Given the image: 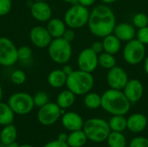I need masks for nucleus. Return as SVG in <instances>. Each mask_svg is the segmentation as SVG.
<instances>
[{
	"mask_svg": "<svg viewBox=\"0 0 148 147\" xmlns=\"http://www.w3.org/2000/svg\"><path fill=\"white\" fill-rule=\"evenodd\" d=\"M113 34L118 37L121 42H129L135 38L136 30L135 27L127 23H121L116 24Z\"/></svg>",
	"mask_w": 148,
	"mask_h": 147,
	"instance_id": "a211bd4d",
	"label": "nucleus"
},
{
	"mask_svg": "<svg viewBox=\"0 0 148 147\" xmlns=\"http://www.w3.org/2000/svg\"><path fill=\"white\" fill-rule=\"evenodd\" d=\"M18 146L19 145L16 142H14L12 144H9V145H4V144L0 143V147H18Z\"/></svg>",
	"mask_w": 148,
	"mask_h": 147,
	"instance_id": "79ce46f5",
	"label": "nucleus"
},
{
	"mask_svg": "<svg viewBox=\"0 0 148 147\" xmlns=\"http://www.w3.org/2000/svg\"><path fill=\"white\" fill-rule=\"evenodd\" d=\"M65 3H77V0H62Z\"/></svg>",
	"mask_w": 148,
	"mask_h": 147,
	"instance_id": "a18cd8bd",
	"label": "nucleus"
},
{
	"mask_svg": "<svg viewBox=\"0 0 148 147\" xmlns=\"http://www.w3.org/2000/svg\"><path fill=\"white\" fill-rule=\"evenodd\" d=\"M34 2H41V1H47V0H33Z\"/></svg>",
	"mask_w": 148,
	"mask_h": 147,
	"instance_id": "09e8293b",
	"label": "nucleus"
},
{
	"mask_svg": "<svg viewBox=\"0 0 148 147\" xmlns=\"http://www.w3.org/2000/svg\"><path fill=\"white\" fill-rule=\"evenodd\" d=\"M125 96L131 102V104L140 101L144 94V86L138 79L128 80L126 86L122 89Z\"/></svg>",
	"mask_w": 148,
	"mask_h": 147,
	"instance_id": "ddd939ff",
	"label": "nucleus"
},
{
	"mask_svg": "<svg viewBox=\"0 0 148 147\" xmlns=\"http://www.w3.org/2000/svg\"><path fill=\"white\" fill-rule=\"evenodd\" d=\"M77 65L80 70L93 73L98 67V55L91 49H82L77 57Z\"/></svg>",
	"mask_w": 148,
	"mask_h": 147,
	"instance_id": "9b49d317",
	"label": "nucleus"
},
{
	"mask_svg": "<svg viewBox=\"0 0 148 147\" xmlns=\"http://www.w3.org/2000/svg\"><path fill=\"white\" fill-rule=\"evenodd\" d=\"M87 141L88 138L82 129L70 132L69 134H68L66 142L69 147H82L86 145Z\"/></svg>",
	"mask_w": 148,
	"mask_h": 147,
	"instance_id": "5701e85b",
	"label": "nucleus"
},
{
	"mask_svg": "<svg viewBox=\"0 0 148 147\" xmlns=\"http://www.w3.org/2000/svg\"><path fill=\"white\" fill-rule=\"evenodd\" d=\"M30 13L33 18L39 22H48L52 16V10L46 1L34 2L30 7Z\"/></svg>",
	"mask_w": 148,
	"mask_h": 147,
	"instance_id": "2eb2a0df",
	"label": "nucleus"
},
{
	"mask_svg": "<svg viewBox=\"0 0 148 147\" xmlns=\"http://www.w3.org/2000/svg\"><path fill=\"white\" fill-rule=\"evenodd\" d=\"M17 56L18 60H21L23 62L28 61L32 56V50L28 46H21L17 49Z\"/></svg>",
	"mask_w": 148,
	"mask_h": 147,
	"instance_id": "473e14b6",
	"label": "nucleus"
},
{
	"mask_svg": "<svg viewBox=\"0 0 148 147\" xmlns=\"http://www.w3.org/2000/svg\"><path fill=\"white\" fill-rule=\"evenodd\" d=\"M62 112V109L56 103L48 102L46 105L39 107L37 120L42 126H52L61 118Z\"/></svg>",
	"mask_w": 148,
	"mask_h": 147,
	"instance_id": "1a4fd4ad",
	"label": "nucleus"
},
{
	"mask_svg": "<svg viewBox=\"0 0 148 147\" xmlns=\"http://www.w3.org/2000/svg\"><path fill=\"white\" fill-rule=\"evenodd\" d=\"M33 101L34 105L36 107H41L44 105H46L48 102H49V97L48 94L44 91H39L35 94L33 96Z\"/></svg>",
	"mask_w": 148,
	"mask_h": 147,
	"instance_id": "c756f323",
	"label": "nucleus"
},
{
	"mask_svg": "<svg viewBox=\"0 0 148 147\" xmlns=\"http://www.w3.org/2000/svg\"><path fill=\"white\" fill-rule=\"evenodd\" d=\"M43 147H69V145L67 144L66 141L64 140H62V139H55V140H52V141H49L48 143H46Z\"/></svg>",
	"mask_w": 148,
	"mask_h": 147,
	"instance_id": "e433bc0d",
	"label": "nucleus"
},
{
	"mask_svg": "<svg viewBox=\"0 0 148 147\" xmlns=\"http://www.w3.org/2000/svg\"><path fill=\"white\" fill-rule=\"evenodd\" d=\"M82 130L88 140L101 143L107 140L111 130L108 121L101 118H91L84 121Z\"/></svg>",
	"mask_w": 148,
	"mask_h": 147,
	"instance_id": "20e7f679",
	"label": "nucleus"
},
{
	"mask_svg": "<svg viewBox=\"0 0 148 147\" xmlns=\"http://www.w3.org/2000/svg\"><path fill=\"white\" fill-rule=\"evenodd\" d=\"M17 61V48L14 42L7 37H0V65L10 67Z\"/></svg>",
	"mask_w": 148,
	"mask_h": 147,
	"instance_id": "9d476101",
	"label": "nucleus"
},
{
	"mask_svg": "<svg viewBox=\"0 0 148 147\" xmlns=\"http://www.w3.org/2000/svg\"><path fill=\"white\" fill-rule=\"evenodd\" d=\"M75 37V31H74L73 29H70V28L69 29H66V30L64 31V33L62 35V38L64 40H66L67 42H73Z\"/></svg>",
	"mask_w": 148,
	"mask_h": 147,
	"instance_id": "4c0bfd02",
	"label": "nucleus"
},
{
	"mask_svg": "<svg viewBox=\"0 0 148 147\" xmlns=\"http://www.w3.org/2000/svg\"><path fill=\"white\" fill-rule=\"evenodd\" d=\"M17 138V131L16 126L12 124L6 125L0 132V142L4 145H9L16 142Z\"/></svg>",
	"mask_w": 148,
	"mask_h": 147,
	"instance_id": "4be33fe9",
	"label": "nucleus"
},
{
	"mask_svg": "<svg viewBox=\"0 0 148 147\" xmlns=\"http://www.w3.org/2000/svg\"><path fill=\"white\" fill-rule=\"evenodd\" d=\"M136 39L144 45L148 44V26L138 29L136 31Z\"/></svg>",
	"mask_w": 148,
	"mask_h": 147,
	"instance_id": "72a5a7b5",
	"label": "nucleus"
},
{
	"mask_svg": "<svg viewBox=\"0 0 148 147\" xmlns=\"http://www.w3.org/2000/svg\"><path fill=\"white\" fill-rule=\"evenodd\" d=\"M108 147H126L127 139L122 133L110 132L107 140Z\"/></svg>",
	"mask_w": 148,
	"mask_h": 147,
	"instance_id": "cd10ccee",
	"label": "nucleus"
},
{
	"mask_svg": "<svg viewBox=\"0 0 148 147\" xmlns=\"http://www.w3.org/2000/svg\"><path fill=\"white\" fill-rule=\"evenodd\" d=\"M131 105L122 90L109 88L101 94V107L112 115H126L130 111Z\"/></svg>",
	"mask_w": 148,
	"mask_h": 147,
	"instance_id": "f03ea898",
	"label": "nucleus"
},
{
	"mask_svg": "<svg viewBox=\"0 0 148 147\" xmlns=\"http://www.w3.org/2000/svg\"><path fill=\"white\" fill-rule=\"evenodd\" d=\"M83 124L82 117L75 112H67L62 116V125L69 132L82 130Z\"/></svg>",
	"mask_w": 148,
	"mask_h": 147,
	"instance_id": "dca6fc26",
	"label": "nucleus"
},
{
	"mask_svg": "<svg viewBox=\"0 0 148 147\" xmlns=\"http://www.w3.org/2000/svg\"><path fill=\"white\" fill-rule=\"evenodd\" d=\"M29 39L32 44L39 49L47 48L52 41V37L45 27L35 26L30 29Z\"/></svg>",
	"mask_w": 148,
	"mask_h": 147,
	"instance_id": "4468645a",
	"label": "nucleus"
},
{
	"mask_svg": "<svg viewBox=\"0 0 148 147\" xmlns=\"http://www.w3.org/2000/svg\"><path fill=\"white\" fill-rule=\"evenodd\" d=\"M75 94L70 90L66 89L62 91L56 98V104L63 110L72 107L75 101Z\"/></svg>",
	"mask_w": 148,
	"mask_h": 147,
	"instance_id": "b1692460",
	"label": "nucleus"
},
{
	"mask_svg": "<svg viewBox=\"0 0 148 147\" xmlns=\"http://www.w3.org/2000/svg\"><path fill=\"white\" fill-rule=\"evenodd\" d=\"M18 147H34V146H30V145H28V144H23V145L18 146Z\"/></svg>",
	"mask_w": 148,
	"mask_h": 147,
	"instance_id": "de8ad7c7",
	"label": "nucleus"
},
{
	"mask_svg": "<svg viewBox=\"0 0 148 147\" xmlns=\"http://www.w3.org/2000/svg\"><path fill=\"white\" fill-rule=\"evenodd\" d=\"M144 70L148 75V55L145 58V61H144Z\"/></svg>",
	"mask_w": 148,
	"mask_h": 147,
	"instance_id": "37998d69",
	"label": "nucleus"
},
{
	"mask_svg": "<svg viewBox=\"0 0 148 147\" xmlns=\"http://www.w3.org/2000/svg\"><path fill=\"white\" fill-rule=\"evenodd\" d=\"M97 55L101 54L103 52V44H102V42L101 41H95L92 43L91 47H90Z\"/></svg>",
	"mask_w": 148,
	"mask_h": 147,
	"instance_id": "58836bf2",
	"label": "nucleus"
},
{
	"mask_svg": "<svg viewBox=\"0 0 148 147\" xmlns=\"http://www.w3.org/2000/svg\"><path fill=\"white\" fill-rule=\"evenodd\" d=\"M15 119V113L10 106L4 102L0 101V126H6L12 124Z\"/></svg>",
	"mask_w": 148,
	"mask_h": 147,
	"instance_id": "393cba45",
	"label": "nucleus"
},
{
	"mask_svg": "<svg viewBox=\"0 0 148 147\" xmlns=\"http://www.w3.org/2000/svg\"><path fill=\"white\" fill-rule=\"evenodd\" d=\"M102 44H103V51L112 55L117 54L121 49V41L118 37H116L114 34H110L103 37Z\"/></svg>",
	"mask_w": 148,
	"mask_h": 147,
	"instance_id": "aec40b11",
	"label": "nucleus"
},
{
	"mask_svg": "<svg viewBox=\"0 0 148 147\" xmlns=\"http://www.w3.org/2000/svg\"><path fill=\"white\" fill-rule=\"evenodd\" d=\"M147 123L148 120L146 115L140 113H135L127 119V129L132 133H139L146 129Z\"/></svg>",
	"mask_w": 148,
	"mask_h": 147,
	"instance_id": "f3484780",
	"label": "nucleus"
},
{
	"mask_svg": "<svg viewBox=\"0 0 148 147\" xmlns=\"http://www.w3.org/2000/svg\"><path fill=\"white\" fill-rule=\"evenodd\" d=\"M62 70L64 72V74H65L67 76H68L69 75H70V74L74 71L73 68H72L70 65H68V64H63V67H62Z\"/></svg>",
	"mask_w": 148,
	"mask_h": 147,
	"instance_id": "a19ab883",
	"label": "nucleus"
},
{
	"mask_svg": "<svg viewBox=\"0 0 148 147\" xmlns=\"http://www.w3.org/2000/svg\"><path fill=\"white\" fill-rule=\"evenodd\" d=\"M128 75L124 68L119 66L108 69L107 74V82L110 88L122 90L128 81Z\"/></svg>",
	"mask_w": 148,
	"mask_h": 147,
	"instance_id": "f8f14e48",
	"label": "nucleus"
},
{
	"mask_svg": "<svg viewBox=\"0 0 148 147\" xmlns=\"http://www.w3.org/2000/svg\"><path fill=\"white\" fill-rule=\"evenodd\" d=\"M12 7L11 0H0V16H3L7 15Z\"/></svg>",
	"mask_w": 148,
	"mask_h": 147,
	"instance_id": "c9c22d12",
	"label": "nucleus"
},
{
	"mask_svg": "<svg viewBox=\"0 0 148 147\" xmlns=\"http://www.w3.org/2000/svg\"><path fill=\"white\" fill-rule=\"evenodd\" d=\"M108 123L112 132L123 133L127 129V118L125 115H113Z\"/></svg>",
	"mask_w": 148,
	"mask_h": 147,
	"instance_id": "a878e982",
	"label": "nucleus"
},
{
	"mask_svg": "<svg viewBox=\"0 0 148 147\" xmlns=\"http://www.w3.org/2000/svg\"><path fill=\"white\" fill-rule=\"evenodd\" d=\"M10 81L15 85H22L26 81V75L23 71L16 69L10 75Z\"/></svg>",
	"mask_w": 148,
	"mask_h": 147,
	"instance_id": "2f4dec72",
	"label": "nucleus"
},
{
	"mask_svg": "<svg viewBox=\"0 0 148 147\" xmlns=\"http://www.w3.org/2000/svg\"><path fill=\"white\" fill-rule=\"evenodd\" d=\"M133 25L137 29L148 26L147 15L143 12H139L135 14L134 16L133 17Z\"/></svg>",
	"mask_w": 148,
	"mask_h": 147,
	"instance_id": "7c9ffc66",
	"label": "nucleus"
},
{
	"mask_svg": "<svg viewBox=\"0 0 148 147\" xmlns=\"http://www.w3.org/2000/svg\"><path fill=\"white\" fill-rule=\"evenodd\" d=\"M83 103L85 107L91 110H95L101 106V95L97 93L88 92L85 94L83 99Z\"/></svg>",
	"mask_w": 148,
	"mask_h": 147,
	"instance_id": "bb28decb",
	"label": "nucleus"
},
{
	"mask_svg": "<svg viewBox=\"0 0 148 147\" xmlns=\"http://www.w3.org/2000/svg\"><path fill=\"white\" fill-rule=\"evenodd\" d=\"M95 79L91 73L82 70H74L67 76L66 86L75 95H85L92 90Z\"/></svg>",
	"mask_w": 148,
	"mask_h": 147,
	"instance_id": "7ed1b4c3",
	"label": "nucleus"
},
{
	"mask_svg": "<svg viewBox=\"0 0 148 147\" xmlns=\"http://www.w3.org/2000/svg\"><path fill=\"white\" fill-rule=\"evenodd\" d=\"M48 53L50 59L58 64H66L71 59L72 47L70 42L62 37L55 38L48 46Z\"/></svg>",
	"mask_w": 148,
	"mask_h": 147,
	"instance_id": "39448f33",
	"label": "nucleus"
},
{
	"mask_svg": "<svg viewBox=\"0 0 148 147\" xmlns=\"http://www.w3.org/2000/svg\"><path fill=\"white\" fill-rule=\"evenodd\" d=\"M46 29L53 39L60 38L62 37V35L66 30V24L64 21L59 18H50L48 21Z\"/></svg>",
	"mask_w": 148,
	"mask_h": 147,
	"instance_id": "6ab92c4d",
	"label": "nucleus"
},
{
	"mask_svg": "<svg viewBox=\"0 0 148 147\" xmlns=\"http://www.w3.org/2000/svg\"><path fill=\"white\" fill-rule=\"evenodd\" d=\"M122 53L127 63L129 65H138L146 57V45L134 38L126 43Z\"/></svg>",
	"mask_w": 148,
	"mask_h": 147,
	"instance_id": "6e6552de",
	"label": "nucleus"
},
{
	"mask_svg": "<svg viewBox=\"0 0 148 147\" xmlns=\"http://www.w3.org/2000/svg\"><path fill=\"white\" fill-rule=\"evenodd\" d=\"M89 13L88 7L75 3L66 11L63 21L70 29H80L88 24Z\"/></svg>",
	"mask_w": 148,
	"mask_h": 147,
	"instance_id": "423d86ee",
	"label": "nucleus"
},
{
	"mask_svg": "<svg viewBox=\"0 0 148 147\" xmlns=\"http://www.w3.org/2000/svg\"><path fill=\"white\" fill-rule=\"evenodd\" d=\"M47 81L50 87L54 88H60L66 85L67 75L62 69H54L48 75Z\"/></svg>",
	"mask_w": 148,
	"mask_h": 147,
	"instance_id": "412c9836",
	"label": "nucleus"
},
{
	"mask_svg": "<svg viewBox=\"0 0 148 147\" xmlns=\"http://www.w3.org/2000/svg\"><path fill=\"white\" fill-rule=\"evenodd\" d=\"M88 26L89 31L99 38H103L113 34L116 26L114 12L108 4L95 6L89 13Z\"/></svg>",
	"mask_w": 148,
	"mask_h": 147,
	"instance_id": "f257e3e1",
	"label": "nucleus"
},
{
	"mask_svg": "<svg viewBox=\"0 0 148 147\" xmlns=\"http://www.w3.org/2000/svg\"><path fill=\"white\" fill-rule=\"evenodd\" d=\"M98 64L105 68V69H110L116 66V59L114 57V55L102 52L98 55Z\"/></svg>",
	"mask_w": 148,
	"mask_h": 147,
	"instance_id": "c85d7f7f",
	"label": "nucleus"
},
{
	"mask_svg": "<svg viewBox=\"0 0 148 147\" xmlns=\"http://www.w3.org/2000/svg\"><path fill=\"white\" fill-rule=\"evenodd\" d=\"M2 98H3V88H2V86L0 84V101L2 100Z\"/></svg>",
	"mask_w": 148,
	"mask_h": 147,
	"instance_id": "49530a36",
	"label": "nucleus"
},
{
	"mask_svg": "<svg viewBox=\"0 0 148 147\" xmlns=\"http://www.w3.org/2000/svg\"><path fill=\"white\" fill-rule=\"evenodd\" d=\"M129 147H148V139L142 136L135 137L130 141Z\"/></svg>",
	"mask_w": 148,
	"mask_h": 147,
	"instance_id": "f704fd0d",
	"label": "nucleus"
},
{
	"mask_svg": "<svg viewBox=\"0 0 148 147\" xmlns=\"http://www.w3.org/2000/svg\"><path fill=\"white\" fill-rule=\"evenodd\" d=\"M97 0H77V3L83 5L85 7H89L92 6Z\"/></svg>",
	"mask_w": 148,
	"mask_h": 147,
	"instance_id": "ea45409f",
	"label": "nucleus"
},
{
	"mask_svg": "<svg viewBox=\"0 0 148 147\" xmlns=\"http://www.w3.org/2000/svg\"><path fill=\"white\" fill-rule=\"evenodd\" d=\"M7 104L14 113L18 115H26L29 113L35 107L33 96L24 92H17L11 94Z\"/></svg>",
	"mask_w": 148,
	"mask_h": 147,
	"instance_id": "0eeeda50",
	"label": "nucleus"
},
{
	"mask_svg": "<svg viewBox=\"0 0 148 147\" xmlns=\"http://www.w3.org/2000/svg\"><path fill=\"white\" fill-rule=\"evenodd\" d=\"M104 4H111V3H115L117 0H101Z\"/></svg>",
	"mask_w": 148,
	"mask_h": 147,
	"instance_id": "c03bdc74",
	"label": "nucleus"
}]
</instances>
